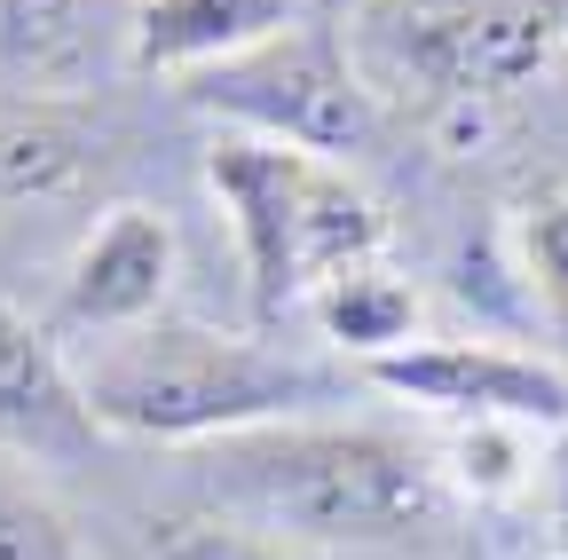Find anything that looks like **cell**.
Here are the masks:
<instances>
[{"label":"cell","mask_w":568,"mask_h":560,"mask_svg":"<svg viewBox=\"0 0 568 560\" xmlns=\"http://www.w3.org/2000/svg\"><path fill=\"white\" fill-rule=\"evenodd\" d=\"M0 560H80V544L55 521V506L40 489L9 481V474H0Z\"/></svg>","instance_id":"13"},{"label":"cell","mask_w":568,"mask_h":560,"mask_svg":"<svg viewBox=\"0 0 568 560\" xmlns=\"http://www.w3.org/2000/svg\"><path fill=\"white\" fill-rule=\"evenodd\" d=\"M95 427L119 435H159V442H197V435H253L268 418L324 403L332 387L301 364H276L245 339H213L190 324L134 332L103 347L95 371L80 379Z\"/></svg>","instance_id":"2"},{"label":"cell","mask_w":568,"mask_h":560,"mask_svg":"<svg viewBox=\"0 0 568 560\" xmlns=\"http://www.w3.org/2000/svg\"><path fill=\"white\" fill-rule=\"evenodd\" d=\"M151 537L166 560H276L261 529H222V521H159Z\"/></svg>","instance_id":"15"},{"label":"cell","mask_w":568,"mask_h":560,"mask_svg":"<svg viewBox=\"0 0 568 560\" xmlns=\"http://www.w3.org/2000/svg\"><path fill=\"white\" fill-rule=\"evenodd\" d=\"M301 0H142L126 24L134 72H213L293 24Z\"/></svg>","instance_id":"9"},{"label":"cell","mask_w":568,"mask_h":560,"mask_svg":"<svg viewBox=\"0 0 568 560\" xmlns=\"http://www.w3.org/2000/svg\"><path fill=\"white\" fill-rule=\"evenodd\" d=\"M205 182L222 190L230 222L253 261V308L284 316L293 301L324 293L332 276L379 253V214L332 159L293 143H222L205 159Z\"/></svg>","instance_id":"3"},{"label":"cell","mask_w":568,"mask_h":560,"mask_svg":"<svg viewBox=\"0 0 568 560\" xmlns=\"http://www.w3.org/2000/svg\"><path fill=\"white\" fill-rule=\"evenodd\" d=\"M372 48L450 103H489L568 48V0H364Z\"/></svg>","instance_id":"4"},{"label":"cell","mask_w":568,"mask_h":560,"mask_svg":"<svg viewBox=\"0 0 568 560\" xmlns=\"http://www.w3.org/2000/svg\"><path fill=\"white\" fill-rule=\"evenodd\" d=\"M316 308H324V324H332L347 347H387V339L410 332V293L395 285V276H379L372 261L347 268V276H332V285L316 293Z\"/></svg>","instance_id":"12"},{"label":"cell","mask_w":568,"mask_h":560,"mask_svg":"<svg viewBox=\"0 0 568 560\" xmlns=\"http://www.w3.org/2000/svg\"><path fill=\"white\" fill-rule=\"evenodd\" d=\"M372 371L395 395L466 418H537V427L568 418V379L529 356H497V347H410V356H379Z\"/></svg>","instance_id":"6"},{"label":"cell","mask_w":568,"mask_h":560,"mask_svg":"<svg viewBox=\"0 0 568 560\" xmlns=\"http://www.w3.org/2000/svg\"><path fill=\"white\" fill-rule=\"evenodd\" d=\"M529 268H537V293H545V308L568 339V197L529 214Z\"/></svg>","instance_id":"14"},{"label":"cell","mask_w":568,"mask_h":560,"mask_svg":"<svg viewBox=\"0 0 568 560\" xmlns=\"http://www.w3.org/2000/svg\"><path fill=\"white\" fill-rule=\"evenodd\" d=\"M213 489L261 529L324 544L403 537L443 513L435 466L387 435H237L213 458Z\"/></svg>","instance_id":"1"},{"label":"cell","mask_w":568,"mask_h":560,"mask_svg":"<svg viewBox=\"0 0 568 560\" xmlns=\"http://www.w3.org/2000/svg\"><path fill=\"white\" fill-rule=\"evenodd\" d=\"M197 95L213 111H237L245 126H261V143H293V151H355L372 134V103L355 88V72L339 63L332 40H261L230 63H213L197 80Z\"/></svg>","instance_id":"5"},{"label":"cell","mask_w":568,"mask_h":560,"mask_svg":"<svg viewBox=\"0 0 568 560\" xmlns=\"http://www.w3.org/2000/svg\"><path fill=\"white\" fill-rule=\"evenodd\" d=\"M95 166L88 119H71L48 95H0V205L71 197Z\"/></svg>","instance_id":"11"},{"label":"cell","mask_w":568,"mask_h":560,"mask_svg":"<svg viewBox=\"0 0 568 560\" xmlns=\"http://www.w3.org/2000/svg\"><path fill=\"white\" fill-rule=\"evenodd\" d=\"M166 276H174V230L159 214H142V205H119L63 276V324H80V332L142 324L166 301Z\"/></svg>","instance_id":"7"},{"label":"cell","mask_w":568,"mask_h":560,"mask_svg":"<svg viewBox=\"0 0 568 560\" xmlns=\"http://www.w3.org/2000/svg\"><path fill=\"white\" fill-rule=\"evenodd\" d=\"M0 442L24 458H88L95 442V410L55 364V347L40 324H24L17 308H0Z\"/></svg>","instance_id":"8"},{"label":"cell","mask_w":568,"mask_h":560,"mask_svg":"<svg viewBox=\"0 0 568 560\" xmlns=\"http://www.w3.org/2000/svg\"><path fill=\"white\" fill-rule=\"evenodd\" d=\"M111 0H0V88L63 95L95 72Z\"/></svg>","instance_id":"10"},{"label":"cell","mask_w":568,"mask_h":560,"mask_svg":"<svg viewBox=\"0 0 568 560\" xmlns=\"http://www.w3.org/2000/svg\"><path fill=\"white\" fill-rule=\"evenodd\" d=\"M552 521H560V544H568V474H560V513Z\"/></svg>","instance_id":"16"}]
</instances>
